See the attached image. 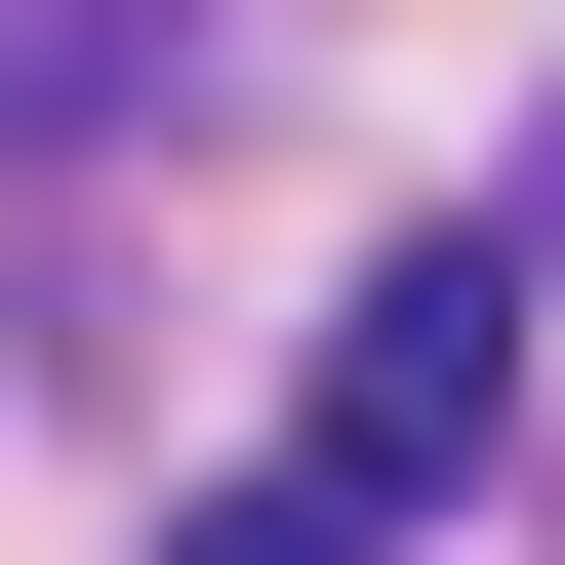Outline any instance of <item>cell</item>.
<instances>
[{"instance_id": "1", "label": "cell", "mask_w": 565, "mask_h": 565, "mask_svg": "<svg viewBox=\"0 0 565 565\" xmlns=\"http://www.w3.org/2000/svg\"><path fill=\"white\" fill-rule=\"evenodd\" d=\"M484 445H525V282H484V243H364V282H323V445H282V484L404 525V484H484Z\"/></svg>"}, {"instance_id": "2", "label": "cell", "mask_w": 565, "mask_h": 565, "mask_svg": "<svg viewBox=\"0 0 565 565\" xmlns=\"http://www.w3.org/2000/svg\"><path fill=\"white\" fill-rule=\"evenodd\" d=\"M162 82V0H0V121H121Z\"/></svg>"}, {"instance_id": "3", "label": "cell", "mask_w": 565, "mask_h": 565, "mask_svg": "<svg viewBox=\"0 0 565 565\" xmlns=\"http://www.w3.org/2000/svg\"><path fill=\"white\" fill-rule=\"evenodd\" d=\"M162 565H364V525H323V484H202V525H162Z\"/></svg>"}]
</instances>
